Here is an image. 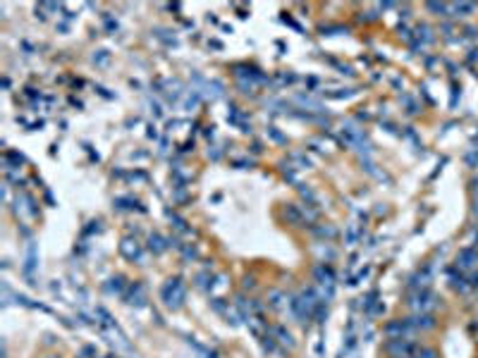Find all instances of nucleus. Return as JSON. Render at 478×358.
Listing matches in <instances>:
<instances>
[{
  "instance_id": "obj_3",
  "label": "nucleus",
  "mask_w": 478,
  "mask_h": 358,
  "mask_svg": "<svg viewBox=\"0 0 478 358\" xmlns=\"http://www.w3.org/2000/svg\"><path fill=\"white\" fill-rule=\"evenodd\" d=\"M163 296H165V303H168V306H179L182 299H185V289H182L179 280H170V282L163 287Z\"/></svg>"
},
{
  "instance_id": "obj_8",
  "label": "nucleus",
  "mask_w": 478,
  "mask_h": 358,
  "mask_svg": "<svg viewBox=\"0 0 478 358\" xmlns=\"http://www.w3.org/2000/svg\"><path fill=\"white\" fill-rule=\"evenodd\" d=\"M476 244H478V234H476Z\"/></svg>"
},
{
  "instance_id": "obj_5",
  "label": "nucleus",
  "mask_w": 478,
  "mask_h": 358,
  "mask_svg": "<svg viewBox=\"0 0 478 358\" xmlns=\"http://www.w3.org/2000/svg\"><path fill=\"white\" fill-rule=\"evenodd\" d=\"M409 325L414 330H430V327H435V317L428 315V313H419V315L409 317Z\"/></svg>"
},
{
  "instance_id": "obj_1",
  "label": "nucleus",
  "mask_w": 478,
  "mask_h": 358,
  "mask_svg": "<svg viewBox=\"0 0 478 358\" xmlns=\"http://www.w3.org/2000/svg\"><path fill=\"white\" fill-rule=\"evenodd\" d=\"M419 344L409 342V339H392V342L385 346V351L390 353L392 358H414L419 353Z\"/></svg>"
},
{
  "instance_id": "obj_4",
  "label": "nucleus",
  "mask_w": 478,
  "mask_h": 358,
  "mask_svg": "<svg viewBox=\"0 0 478 358\" xmlns=\"http://www.w3.org/2000/svg\"><path fill=\"white\" fill-rule=\"evenodd\" d=\"M478 263V251L476 249H461L459 256H457V265L464 267V270H469V267H473Z\"/></svg>"
},
{
  "instance_id": "obj_2",
  "label": "nucleus",
  "mask_w": 478,
  "mask_h": 358,
  "mask_svg": "<svg viewBox=\"0 0 478 358\" xmlns=\"http://www.w3.org/2000/svg\"><path fill=\"white\" fill-rule=\"evenodd\" d=\"M409 306H411L414 310H421V313H423V310L435 308V306H437V299H435V296H433L430 292H426V289H423V292H416L414 296H411V299H409Z\"/></svg>"
},
{
  "instance_id": "obj_6",
  "label": "nucleus",
  "mask_w": 478,
  "mask_h": 358,
  "mask_svg": "<svg viewBox=\"0 0 478 358\" xmlns=\"http://www.w3.org/2000/svg\"><path fill=\"white\" fill-rule=\"evenodd\" d=\"M450 10H452V12H461V17H466L476 10V5H473V3H457V5H450Z\"/></svg>"
},
{
  "instance_id": "obj_7",
  "label": "nucleus",
  "mask_w": 478,
  "mask_h": 358,
  "mask_svg": "<svg viewBox=\"0 0 478 358\" xmlns=\"http://www.w3.org/2000/svg\"><path fill=\"white\" fill-rule=\"evenodd\" d=\"M414 358H437V353H435V351H433V349H423V346H421V349H419V353H416V356H414Z\"/></svg>"
}]
</instances>
